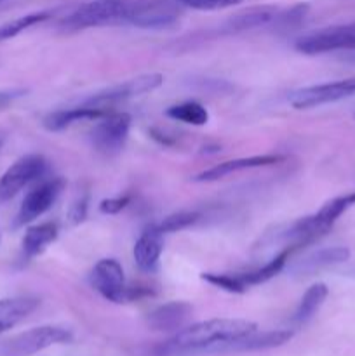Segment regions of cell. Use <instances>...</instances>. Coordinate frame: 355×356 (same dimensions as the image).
Wrapping results in <instances>:
<instances>
[{"label": "cell", "mask_w": 355, "mask_h": 356, "mask_svg": "<svg viewBox=\"0 0 355 356\" xmlns=\"http://www.w3.org/2000/svg\"><path fill=\"white\" fill-rule=\"evenodd\" d=\"M292 252H294L292 249H282L277 256L271 257L270 261H267V263H265L261 268H258V270L249 271V273H239L244 287L249 289V287H254V285L265 284V282L274 278L277 273H281L282 268L285 266V263H287L289 256H291Z\"/></svg>", "instance_id": "cell-21"}, {"label": "cell", "mask_w": 355, "mask_h": 356, "mask_svg": "<svg viewBox=\"0 0 355 356\" xmlns=\"http://www.w3.org/2000/svg\"><path fill=\"white\" fill-rule=\"evenodd\" d=\"M164 250V233L160 232V228L157 225L148 226L145 232L139 235V238L136 240L134 250H132V256H134L136 266L143 271V273H153L159 264L160 256H162Z\"/></svg>", "instance_id": "cell-14"}, {"label": "cell", "mask_w": 355, "mask_h": 356, "mask_svg": "<svg viewBox=\"0 0 355 356\" xmlns=\"http://www.w3.org/2000/svg\"><path fill=\"white\" fill-rule=\"evenodd\" d=\"M108 111H111L110 108L103 106H93V104H80V106L68 108V110H58L52 111V113L45 115L42 124L47 131L51 132H59L65 131L70 125L77 124V122H87V120H100L103 115H106Z\"/></svg>", "instance_id": "cell-16"}, {"label": "cell", "mask_w": 355, "mask_h": 356, "mask_svg": "<svg viewBox=\"0 0 355 356\" xmlns=\"http://www.w3.org/2000/svg\"><path fill=\"white\" fill-rule=\"evenodd\" d=\"M131 7V0H93L77 7L65 21L68 30H86V28L104 26L110 23L125 21Z\"/></svg>", "instance_id": "cell-2"}, {"label": "cell", "mask_w": 355, "mask_h": 356, "mask_svg": "<svg viewBox=\"0 0 355 356\" xmlns=\"http://www.w3.org/2000/svg\"><path fill=\"white\" fill-rule=\"evenodd\" d=\"M327 296H329V289H327L326 284H313L312 287L305 292L301 301H299L298 309H296L294 313V322L298 323V325L310 322V320L317 315V312L322 308Z\"/></svg>", "instance_id": "cell-22"}, {"label": "cell", "mask_w": 355, "mask_h": 356, "mask_svg": "<svg viewBox=\"0 0 355 356\" xmlns=\"http://www.w3.org/2000/svg\"><path fill=\"white\" fill-rule=\"evenodd\" d=\"M26 90L24 89H6V90H0V111L7 110L10 104L14 103L16 99H19L21 96H24Z\"/></svg>", "instance_id": "cell-31"}, {"label": "cell", "mask_w": 355, "mask_h": 356, "mask_svg": "<svg viewBox=\"0 0 355 356\" xmlns=\"http://www.w3.org/2000/svg\"><path fill=\"white\" fill-rule=\"evenodd\" d=\"M200 219V214L195 211H180L176 214H171L164 219L162 222H159L160 232L166 235V233H176L181 232V229H187L188 226L195 225V222Z\"/></svg>", "instance_id": "cell-26"}, {"label": "cell", "mask_w": 355, "mask_h": 356, "mask_svg": "<svg viewBox=\"0 0 355 356\" xmlns=\"http://www.w3.org/2000/svg\"><path fill=\"white\" fill-rule=\"evenodd\" d=\"M281 7L277 6H258L251 9L237 13L225 23V31L228 33H239V31L256 30V28L274 24L277 19Z\"/></svg>", "instance_id": "cell-17"}, {"label": "cell", "mask_w": 355, "mask_h": 356, "mask_svg": "<svg viewBox=\"0 0 355 356\" xmlns=\"http://www.w3.org/2000/svg\"><path fill=\"white\" fill-rule=\"evenodd\" d=\"M166 115L173 120L195 125V127H202L209 122V111L205 110L204 104L197 103V101H184V103L174 104V106L167 108Z\"/></svg>", "instance_id": "cell-23"}, {"label": "cell", "mask_w": 355, "mask_h": 356, "mask_svg": "<svg viewBox=\"0 0 355 356\" xmlns=\"http://www.w3.org/2000/svg\"><path fill=\"white\" fill-rule=\"evenodd\" d=\"M49 16H51L49 13H31L26 14V16L17 17V19L9 21L6 24H0V42H6L9 38L17 37L24 30H28V28L44 23V21L49 19Z\"/></svg>", "instance_id": "cell-24"}, {"label": "cell", "mask_w": 355, "mask_h": 356, "mask_svg": "<svg viewBox=\"0 0 355 356\" xmlns=\"http://www.w3.org/2000/svg\"><path fill=\"white\" fill-rule=\"evenodd\" d=\"M207 284L221 289V291L230 292V294H244L247 291L240 280L239 273H204L202 275Z\"/></svg>", "instance_id": "cell-25"}, {"label": "cell", "mask_w": 355, "mask_h": 356, "mask_svg": "<svg viewBox=\"0 0 355 356\" xmlns=\"http://www.w3.org/2000/svg\"><path fill=\"white\" fill-rule=\"evenodd\" d=\"M355 96V79L338 80V82L319 83V86L303 87L289 96V103L296 110H310L322 104L336 103Z\"/></svg>", "instance_id": "cell-9"}, {"label": "cell", "mask_w": 355, "mask_h": 356, "mask_svg": "<svg viewBox=\"0 0 355 356\" xmlns=\"http://www.w3.org/2000/svg\"><path fill=\"white\" fill-rule=\"evenodd\" d=\"M348 257H350V250L347 247H326V249L315 250V252L308 254L301 261H298L292 266V273H296L298 277H312V275L345 263Z\"/></svg>", "instance_id": "cell-15"}, {"label": "cell", "mask_w": 355, "mask_h": 356, "mask_svg": "<svg viewBox=\"0 0 355 356\" xmlns=\"http://www.w3.org/2000/svg\"><path fill=\"white\" fill-rule=\"evenodd\" d=\"M129 202H131V197H127V195H125V197L106 198V200H103L100 204V211L108 216L118 214V212H122L125 207H127Z\"/></svg>", "instance_id": "cell-29"}, {"label": "cell", "mask_w": 355, "mask_h": 356, "mask_svg": "<svg viewBox=\"0 0 355 356\" xmlns=\"http://www.w3.org/2000/svg\"><path fill=\"white\" fill-rule=\"evenodd\" d=\"M132 118L124 111H108L97 120L90 132V141L96 152L111 156L125 146L131 132Z\"/></svg>", "instance_id": "cell-6"}, {"label": "cell", "mask_w": 355, "mask_h": 356, "mask_svg": "<svg viewBox=\"0 0 355 356\" xmlns=\"http://www.w3.org/2000/svg\"><path fill=\"white\" fill-rule=\"evenodd\" d=\"M90 285L106 301L122 305L129 301V287L122 264L117 259H100L94 264L89 277Z\"/></svg>", "instance_id": "cell-11"}, {"label": "cell", "mask_w": 355, "mask_h": 356, "mask_svg": "<svg viewBox=\"0 0 355 356\" xmlns=\"http://www.w3.org/2000/svg\"><path fill=\"white\" fill-rule=\"evenodd\" d=\"M296 51L306 56L326 54V52L348 51L355 52V23L336 24L322 30L303 35L294 44Z\"/></svg>", "instance_id": "cell-4"}, {"label": "cell", "mask_w": 355, "mask_h": 356, "mask_svg": "<svg viewBox=\"0 0 355 356\" xmlns=\"http://www.w3.org/2000/svg\"><path fill=\"white\" fill-rule=\"evenodd\" d=\"M40 301L31 296H21V298L0 299V334L7 332L17 323L23 322L38 308Z\"/></svg>", "instance_id": "cell-19"}, {"label": "cell", "mask_w": 355, "mask_h": 356, "mask_svg": "<svg viewBox=\"0 0 355 356\" xmlns=\"http://www.w3.org/2000/svg\"><path fill=\"white\" fill-rule=\"evenodd\" d=\"M73 341V334L65 327L42 325L24 330L13 339L6 341L2 346L3 356H31L58 344H68Z\"/></svg>", "instance_id": "cell-3"}, {"label": "cell", "mask_w": 355, "mask_h": 356, "mask_svg": "<svg viewBox=\"0 0 355 356\" xmlns=\"http://www.w3.org/2000/svg\"><path fill=\"white\" fill-rule=\"evenodd\" d=\"M183 7H190V9L197 10H216L225 9V7L237 6V3L244 2V0H178Z\"/></svg>", "instance_id": "cell-28"}, {"label": "cell", "mask_w": 355, "mask_h": 356, "mask_svg": "<svg viewBox=\"0 0 355 356\" xmlns=\"http://www.w3.org/2000/svg\"><path fill=\"white\" fill-rule=\"evenodd\" d=\"M87 204H89V202H87V197H80L79 200L72 205V209H70L68 212V218L70 221H72V225H80V222L86 221L87 209H89Z\"/></svg>", "instance_id": "cell-30"}, {"label": "cell", "mask_w": 355, "mask_h": 356, "mask_svg": "<svg viewBox=\"0 0 355 356\" xmlns=\"http://www.w3.org/2000/svg\"><path fill=\"white\" fill-rule=\"evenodd\" d=\"M284 160H285L284 155H256V156H246V159L226 160V162L218 163V165L197 174V176L191 177V179H194L195 183H212V181L223 179V177L232 176V174L235 172H242V170L277 165V163H282Z\"/></svg>", "instance_id": "cell-13"}, {"label": "cell", "mask_w": 355, "mask_h": 356, "mask_svg": "<svg viewBox=\"0 0 355 356\" xmlns=\"http://www.w3.org/2000/svg\"><path fill=\"white\" fill-rule=\"evenodd\" d=\"M306 14H308V3H296L291 9H281L277 19L271 26L278 28V30H292V28H298L303 23Z\"/></svg>", "instance_id": "cell-27"}, {"label": "cell", "mask_w": 355, "mask_h": 356, "mask_svg": "<svg viewBox=\"0 0 355 356\" xmlns=\"http://www.w3.org/2000/svg\"><path fill=\"white\" fill-rule=\"evenodd\" d=\"M63 188H65V179L59 176L49 177L35 184L21 202V207L14 219V228H23L44 216L56 204Z\"/></svg>", "instance_id": "cell-8"}, {"label": "cell", "mask_w": 355, "mask_h": 356, "mask_svg": "<svg viewBox=\"0 0 355 356\" xmlns=\"http://www.w3.org/2000/svg\"><path fill=\"white\" fill-rule=\"evenodd\" d=\"M254 322L242 318H211L191 323L174 334L166 343L171 353H195V351H223L228 344L256 332Z\"/></svg>", "instance_id": "cell-1"}, {"label": "cell", "mask_w": 355, "mask_h": 356, "mask_svg": "<svg viewBox=\"0 0 355 356\" xmlns=\"http://www.w3.org/2000/svg\"><path fill=\"white\" fill-rule=\"evenodd\" d=\"M181 9L183 6L178 0H131L124 23L146 30H162L180 19Z\"/></svg>", "instance_id": "cell-5"}, {"label": "cell", "mask_w": 355, "mask_h": 356, "mask_svg": "<svg viewBox=\"0 0 355 356\" xmlns=\"http://www.w3.org/2000/svg\"><path fill=\"white\" fill-rule=\"evenodd\" d=\"M47 169L49 162L38 153L21 156L0 177V200L6 202L14 198L28 184L44 177Z\"/></svg>", "instance_id": "cell-7"}, {"label": "cell", "mask_w": 355, "mask_h": 356, "mask_svg": "<svg viewBox=\"0 0 355 356\" xmlns=\"http://www.w3.org/2000/svg\"><path fill=\"white\" fill-rule=\"evenodd\" d=\"M191 315H194V308L188 302L171 301L150 312L146 315V325L153 332L176 334L187 327Z\"/></svg>", "instance_id": "cell-12"}, {"label": "cell", "mask_w": 355, "mask_h": 356, "mask_svg": "<svg viewBox=\"0 0 355 356\" xmlns=\"http://www.w3.org/2000/svg\"><path fill=\"white\" fill-rule=\"evenodd\" d=\"M292 330L278 329V330H267V332H253L235 343L228 344L223 351H267L274 348L282 346L292 339Z\"/></svg>", "instance_id": "cell-18"}, {"label": "cell", "mask_w": 355, "mask_h": 356, "mask_svg": "<svg viewBox=\"0 0 355 356\" xmlns=\"http://www.w3.org/2000/svg\"><path fill=\"white\" fill-rule=\"evenodd\" d=\"M59 228L56 222H42V225H33L26 229L21 242V250L26 261L40 256L56 238H58Z\"/></svg>", "instance_id": "cell-20"}, {"label": "cell", "mask_w": 355, "mask_h": 356, "mask_svg": "<svg viewBox=\"0 0 355 356\" xmlns=\"http://www.w3.org/2000/svg\"><path fill=\"white\" fill-rule=\"evenodd\" d=\"M0 148H2V138H0Z\"/></svg>", "instance_id": "cell-33"}, {"label": "cell", "mask_w": 355, "mask_h": 356, "mask_svg": "<svg viewBox=\"0 0 355 356\" xmlns=\"http://www.w3.org/2000/svg\"><path fill=\"white\" fill-rule=\"evenodd\" d=\"M162 83L164 76L160 73H146V75L134 76V79H129L125 82L117 83V86H111L108 89L100 90V92L93 94L86 103L93 104V106L110 108L113 104L122 103V101H127L132 99V97L143 96L146 92H152V90L159 89Z\"/></svg>", "instance_id": "cell-10"}, {"label": "cell", "mask_w": 355, "mask_h": 356, "mask_svg": "<svg viewBox=\"0 0 355 356\" xmlns=\"http://www.w3.org/2000/svg\"><path fill=\"white\" fill-rule=\"evenodd\" d=\"M348 61H354L355 63V52H350V56H348Z\"/></svg>", "instance_id": "cell-32"}]
</instances>
